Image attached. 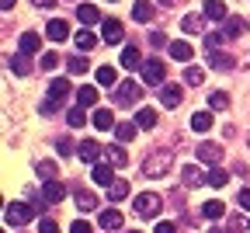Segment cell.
Segmentation results:
<instances>
[{"mask_svg": "<svg viewBox=\"0 0 250 233\" xmlns=\"http://www.w3.org/2000/svg\"><path fill=\"white\" fill-rule=\"evenodd\" d=\"M170 163H174V153L170 150H156V153H149L146 160H143V178H167V171H170Z\"/></svg>", "mask_w": 250, "mask_h": 233, "instance_id": "cell-1", "label": "cell"}, {"mask_svg": "<svg viewBox=\"0 0 250 233\" xmlns=\"http://www.w3.org/2000/svg\"><path fill=\"white\" fill-rule=\"evenodd\" d=\"M132 209H136V216L153 219V216H160V209H164V198H160V195H153V191H143V195H136Z\"/></svg>", "mask_w": 250, "mask_h": 233, "instance_id": "cell-2", "label": "cell"}, {"mask_svg": "<svg viewBox=\"0 0 250 233\" xmlns=\"http://www.w3.org/2000/svg\"><path fill=\"white\" fill-rule=\"evenodd\" d=\"M39 212V206H28V202H11L7 209H4V223L7 226H24L31 216Z\"/></svg>", "mask_w": 250, "mask_h": 233, "instance_id": "cell-3", "label": "cell"}, {"mask_svg": "<svg viewBox=\"0 0 250 233\" xmlns=\"http://www.w3.org/2000/svg\"><path fill=\"white\" fill-rule=\"evenodd\" d=\"M164 73H167V66L160 59H143V84H149V87L164 84Z\"/></svg>", "mask_w": 250, "mask_h": 233, "instance_id": "cell-4", "label": "cell"}, {"mask_svg": "<svg viewBox=\"0 0 250 233\" xmlns=\"http://www.w3.org/2000/svg\"><path fill=\"white\" fill-rule=\"evenodd\" d=\"M143 97V91H139V84H132V80H125L118 91H115V105H136Z\"/></svg>", "mask_w": 250, "mask_h": 233, "instance_id": "cell-5", "label": "cell"}, {"mask_svg": "<svg viewBox=\"0 0 250 233\" xmlns=\"http://www.w3.org/2000/svg\"><path fill=\"white\" fill-rule=\"evenodd\" d=\"M181 101H184L181 84H164V87H160V105H164V108H177Z\"/></svg>", "mask_w": 250, "mask_h": 233, "instance_id": "cell-6", "label": "cell"}, {"mask_svg": "<svg viewBox=\"0 0 250 233\" xmlns=\"http://www.w3.org/2000/svg\"><path fill=\"white\" fill-rule=\"evenodd\" d=\"M90 178L98 181V185H104V188H111V181H115V167L104 160V163H90Z\"/></svg>", "mask_w": 250, "mask_h": 233, "instance_id": "cell-7", "label": "cell"}, {"mask_svg": "<svg viewBox=\"0 0 250 233\" xmlns=\"http://www.w3.org/2000/svg\"><path fill=\"white\" fill-rule=\"evenodd\" d=\"M181 181H184L188 188H202V185L208 181V174H202L195 163H184V167H181Z\"/></svg>", "mask_w": 250, "mask_h": 233, "instance_id": "cell-8", "label": "cell"}, {"mask_svg": "<svg viewBox=\"0 0 250 233\" xmlns=\"http://www.w3.org/2000/svg\"><path fill=\"white\" fill-rule=\"evenodd\" d=\"M66 198V185H59V181H42V202H62Z\"/></svg>", "mask_w": 250, "mask_h": 233, "instance_id": "cell-9", "label": "cell"}, {"mask_svg": "<svg viewBox=\"0 0 250 233\" xmlns=\"http://www.w3.org/2000/svg\"><path fill=\"white\" fill-rule=\"evenodd\" d=\"M205 59H208V66L212 70H233V56H226V52H219V49H205Z\"/></svg>", "mask_w": 250, "mask_h": 233, "instance_id": "cell-10", "label": "cell"}, {"mask_svg": "<svg viewBox=\"0 0 250 233\" xmlns=\"http://www.w3.org/2000/svg\"><path fill=\"white\" fill-rule=\"evenodd\" d=\"M45 35H49L52 42H66V39H70V24L62 21V18H52L49 28H45Z\"/></svg>", "mask_w": 250, "mask_h": 233, "instance_id": "cell-11", "label": "cell"}, {"mask_svg": "<svg viewBox=\"0 0 250 233\" xmlns=\"http://www.w3.org/2000/svg\"><path fill=\"white\" fill-rule=\"evenodd\" d=\"M101 31H104V42H108V46H118V42H122V21H118V18H104Z\"/></svg>", "mask_w": 250, "mask_h": 233, "instance_id": "cell-12", "label": "cell"}, {"mask_svg": "<svg viewBox=\"0 0 250 233\" xmlns=\"http://www.w3.org/2000/svg\"><path fill=\"white\" fill-rule=\"evenodd\" d=\"M202 14L212 18V21H226V18H229V11H226L223 0H205V4H202Z\"/></svg>", "mask_w": 250, "mask_h": 233, "instance_id": "cell-13", "label": "cell"}, {"mask_svg": "<svg viewBox=\"0 0 250 233\" xmlns=\"http://www.w3.org/2000/svg\"><path fill=\"white\" fill-rule=\"evenodd\" d=\"M122 223H125V219H122V212H118V209H104V212L98 216V226H101V230H108V233H111V230H122Z\"/></svg>", "mask_w": 250, "mask_h": 233, "instance_id": "cell-14", "label": "cell"}, {"mask_svg": "<svg viewBox=\"0 0 250 233\" xmlns=\"http://www.w3.org/2000/svg\"><path fill=\"white\" fill-rule=\"evenodd\" d=\"M77 153H80V160H83V163H98V157L104 153V146H98V143H94V140H83Z\"/></svg>", "mask_w": 250, "mask_h": 233, "instance_id": "cell-15", "label": "cell"}, {"mask_svg": "<svg viewBox=\"0 0 250 233\" xmlns=\"http://www.w3.org/2000/svg\"><path fill=\"white\" fill-rule=\"evenodd\" d=\"M198 160H202V163H212V167H215V163L223 160V146H215V143H202V146H198Z\"/></svg>", "mask_w": 250, "mask_h": 233, "instance_id": "cell-16", "label": "cell"}, {"mask_svg": "<svg viewBox=\"0 0 250 233\" xmlns=\"http://www.w3.org/2000/svg\"><path fill=\"white\" fill-rule=\"evenodd\" d=\"M90 122H94V129H98V132H104V129H115V125H118V122H115V115H111L108 108H98V112L90 115Z\"/></svg>", "mask_w": 250, "mask_h": 233, "instance_id": "cell-17", "label": "cell"}, {"mask_svg": "<svg viewBox=\"0 0 250 233\" xmlns=\"http://www.w3.org/2000/svg\"><path fill=\"white\" fill-rule=\"evenodd\" d=\"M42 49V39L35 35V31H28V35H21V42H18V52H24V56H35Z\"/></svg>", "mask_w": 250, "mask_h": 233, "instance_id": "cell-18", "label": "cell"}, {"mask_svg": "<svg viewBox=\"0 0 250 233\" xmlns=\"http://www.w3.org/2000/svg\"><path fill=\"white\" fill-rule=\"evenodd\" d=\"M129 181H125V178H115L111 181V188H108V198H111V202H125V198H129Z\"/></svg>", "mask_w": 250, "mask_h": 233, "instance_id": "cell-19", "label": "cell"}, {"mask_svg": "<svg viewBox=\"0 0 250 233\" xmlns=\"http://www.w3.org/2000/svg\"><path fill=\"white\" fill-rule=\"evenodd\" d=\"M104 160L118 171V167H125V163H129V153H125L122 146H104Z\"/></svg>", "mask_w": 250, "mask_h": 233, "instance_id": "cell-20", "label": "cell"}, {"mask_svg": "<svg viewBox=\"0 0 250 233\" xmlns=\"http://www.w3.org/2000/svg\"><path fill=\"white\" fill-rule=\"evenodd\" d=\"M136 132H139V125H136V122H129V118L115 125V136H118V143H132V140H136Z\"/></svg>", "mask_w": 250, "mask_h": 233, "instance_id": "cell-21", "label": "cell"}, {"mask_svg": "<svg viewBox=\"0 0 250 233\" xmlns=\"http://www.w3.org/2000/svg\"><path fill=\"white\" fill-rule=\"evenodd\" d=\"M170 56L177 59V63H191V56H195V49L188 46L184 39H177V42H170Z\"/></svg>", "mask_w": 250, "mask_h": 233, "instance_id": "cell-22", "label": "cell"}, {"mask_svg": "<svg viewBox=\"0 0 250 233\" xmlns=\"http://www.w3.org/2000/svg\"><path fill=\"white\" fill-rule=\"evenodd\" d=\"M153 11H156V7L149 4V0H136V7H132V18H136L139 24H149V21H153Z\"/></svg>", "mask_w": 250, "mask_h": 233, "instance_id": "cell-23", "label": "cell"}, {"mask_svg": "<svg viewBox=\"0 0 250 233\" xmlns=\"http://www.w3.org/2000/svg\"><path fill=\"white\" fill-rule=\"evenodd\" d=\"M118 63L125 66V70H136V66H143V56H139V49H136V46H125Z\"/></svg>", "mask_w": 250, "mask_h": 233, "instance_id": "cell-24", "label": "cell"}, {"mask_svg": "<svg viewBox=\"0 0 250 233\" xmlns=\"http://www.w3.org/2000/svg\"><path fill=\"white\" fill-rule=\"evenodd\" d=\"M73 87H70V80L66 77H56L52 84H49V97H52V101H62V97H66Z\"/></svg>", "mask_w": 250, "mask_h": 233, "instance_id": "cell-25", "label": "cell"}, {"mask_svg": "<svg viewBox=\"0 0 250 233\" xmlns=\"http://www.w3.org/2000/svg\"><path fill=\"white\" fill-rule=\"evenodd\" d=\"M7 66L18 73V77H28L31 73V63H28V56L24 52H18V56H7Z\"/></svg>", "mask_w": 250, "mask_h": 233, "instance_id": "cell-26", "label": "cell"}, {"mask_svg": "<svg viewBox=\"0 0 250 233\" xmlns=\"http://www.w3.org/2000/svg\"><path fill=\"white\" fill-rule=\"evenodd\" d=\"M77 105L80 108H94L98 105V87H77Z\"/></svg>", "mask_w": 250, "mask_h": 233, "instance_id": "cell-27", "label": "cell"}, {"mask_svg": "<svg viewBox=\"0 0 250 233\" xmlns=\"http://www.w3.org/2000/svg\"><path fill=\"white\" fill-rule=\"evenodd\" d=\"M229 108V94L226 91H212L208 94V112H226Z\"/></svg>", "mask_w": 250, "mask_h": 233, "instance_id": "cell-28", "label": "cell"}, {"mask_svg": "<svg viewBox=\"0 0 250 233\" xmlns=\"http://www.w3.org/2000/svg\"><path fill=\"white\" fill-rule=\"evenodd\" d=\"M77 209L80 212H94L98 209V195L94 191H77Z\"/></svg>", "mask_w": 250, "mask_h": 233, "instance_id": "cell-29", "label": "cell"}, {"mask_svg": "<svg viewBox=\"0 0 250 233\" xmlns=\"http://www.w3.org/2000/svg\"><path fill=\"white\" fill-rule=\"evenodd\" d=\"M202 212H205V219H223V216H226V206L219 202V198H212V202L202 206Z\"/></svg>", "mask_w": 250, "mask_h": 233, "instance_id": "cell-30", "label": "cell"}, {"mask_svg": "<svg viewBox=\"0 0 250 233\" xmlns=\"http://www.w3.org/2000/svg\"><path fill=\"white\" fill-rule=\"evenodd\" d=\"M191 129L195 132H208L212 129V112H195L191 115Z\"/></svg>", "mask_w": 250, "mask_h": 233, "instance_id": "cell-31", "label": "cell"}, {"mask_svg": "<svg viewBox=\"0 0 250 233\" xmlns=\"http://www.w3.org/2000/svg\"><path fill=\"white\" fill-rule=\"evenodd\" d=\"M77 18H80V24H98V7H90V4H80L77 7Z\"/></svg>", "mask_w": 250, "mask_h": 233, "instance_id": "cell-32", "label": "cell"}, {"mask_svg": "<svg viewBox=\"0 0 250 233\" xmlns=\"http://www.w3.org/2000/svg\"><path fill=\"white\" fill-rule=\"evenodd\" d=\"M136 125H139V129H153V125H156V112H153V108H139V112H136Z\"/></svg>", "mask_w": 250, "mask_h": 233, "instance_id": "cell-33", "label": "cell"}, {"mask_svg": "<svg viewBox=\"0 0 250 233\" xmlns=\"http://www.w3.org/2000/svg\"><path fill=\"white\" fill-rule=\"evenodd\" d=\"M35 174H39L42 181H56V163H52V160H39V163H35Z\"/></svg>", "mask_w": 250, "mask_h": 233, "instance_id": "cell-34", "label": "cell"}, {"mask_svg": "<svg viewBox=\"0 0 250 233\" xmlns=\"http://www.w3.org/2000/svg\"><path fill=\"white\" fill-rule=\"evenodd\" d=\"M98 84L101 87H115L118 84V73L111 70V66H98Z\"/></svg>", "mask_w": 250, "mask_h": 233, "instance_id": "cell-35", "label": "cell"}, {"mask_svg": "<svg viewBox=\"0 0 250 233\" xmlns=\"http://www.w3.org/2000/svg\"><path fill=\"white\" fill-rule=\"evenodd\" d=\"M181 28L188 31V35H198V31H202V18L198 14H184L181 18Z\"/></svg>", "mask_w": 250, "mask_h": 233, "instance_id": "cell-36", "label": "cell"}, {"mask_svg": "<svg viewBox=\"0 0 250 233\" xmlns=\"http://www.w3.org/2000/svg\"><path fill=\"white\" fill-rule=\"evenodd\" d=\"M202 80H205L202 66H188V70H184V84H188V87H198Z\"/></svg>", "mask_w": 250, "mask_h": 233, "instance_id": "cell-37", "label": "cell"}, {"mask_svg": "<svg viewBox=\"0 0 250 233\" xmlns=\"http://www.w3.org/2000/svg\"><path fill=\"white\" fill-rule=\"evenodd\" d=\"M94 46H98V39H94L87 28H83V31H77V49H80V52H87V49H94Z\"/></svg>", "mask_w": 250, "mask_h": 233, "instance_id": "cell-38", "label": "cell"}, {"mask_svg": "<svg viewBox=\"0 0 250 233\" xmlns=\"http://www.w3.org/2000/svg\"><path fill=\"white\" fill-rule=\"evenodd\" d=\"M226 181H229V171H223V167H212V171H208V185H212V188H223Z\"/></svg>", "mask_w": 250, "mask_h": 233, "instance_id": "cell-39", "label": "cell"}, {"mask_svg": "<svg viewBox=\"0 0 250 233\" xmlns=\"http://www.w3.org/2000/svg\"><path fill=\"white\" fill-rule=\"evenodd\" d=\"M66 122H70V129H80V125L87 122L83 108H80V105H77V108H70V112H66Z\"/></svg>", "mask_w": 250, "mask_h": 233, "instance_id": "cell-40", "label": "cell"}, {"mask_svg": "<svg viewBox=\"0 0 250 233\" xmlns=\"http://www.w3.org/2000/svg\"><path fill=\"white\" fill-rule=\"evenodd\" d=\"M80 150V143H70V140H56V153L59 157H73Z\"/></svg>", "mask_w": 250, "mask_h": 233, "instance_id": "cell-41", "label": "cell"}, {"mask_svg": "<svg viewBox=\"0 0 250 233\" xmlns=\"http://www.w3.org/2000/svg\"><path fill=\"white\" fill-rule=\"evenodd\" d=\"M243 28H247V24H243L240 18H226V28H223V31H226V35H229V39H236V35H240V31H243Z\"/></svg>", "mask_w": 250, "mask_h": 233, "instance_id": "cell-42", "label": "cell"}, {"mask_svg": "<svg viewBox=\"0 0 250 233\" xmlns=\"http://www.w3.org/2000/svg\"><path fill=\"white\" fill-rule=\"evenodd\" d=\"M229 35H226V31H212V35H205V49H219V46H223Z\"/></svg>", "mask_w": 250, "mask_h": 233, "instance_id": "cell-43", "label": "cell"}, {"mask_svg": "<svg viewBox=\"0 0 250 233\" xmlns=\"http://www.w3.org/2000/svg\"><path fill=\"white\" fill-rule=\"evenodd\" d=\"M66 66H70V73H77V77H80V73H87V59H83V56H73Z\"/></svg>", "mask_w": 250, "mask_h": 233, "instance_id": "cell-44", "label": "cell"}, {"mask_svg": "<svg viewBox=\"0 0 250 233\" xmlns=\"http://www.w3.org/2000/svg\"><path fill=\"white\" fill-rule=\"evenodd\" d=\"M59 66V56L56 52H42V70H56Z\"/></svg>", "mask_w": 250, "mask_h": 233, "instance_id": "cell-45", "label": "cell"}, {"mask_svg": "<svg viewBox=\"0 0 250 233\" xmlns=\"http://www.w3.org/2000/svg\"><path fill=\"white\" fill-rule=\"evenodd\" d=\"M56 108H59V101H52V97H45V101L39 105V112H42V115H56Z\"/></svg>", "mask_w": 250, "mask_h": 233, "instance_id": "cell-46", "label": "cell"}, {"mask_svg": "<svg viewBox=\"0 0 250 233\" xmlns=\"http://www.w3.org/2000/svg\"><path fill=\"white\" fill-rule=\"evenodd\" d=\"M39 233H59V223L56 219H42L39 223Z\"/></svg>", "mask_w": 250, "mask_h": 233, "instance_id": "cell-47", "label": "cell"}, {"mask_svg": "<svg viewBox=\"0 0 250 233\" xmlns=\"http://www.w3.org/2000/svg\"><path fill=\"white\" fill-rule=\"evenodd\" d=\"M70 233H90V223H87V219H77V223L70 226Z\"/></svg>", "mask_w": 250, "mask_h": 233, "instance_id": "cell-48", "label": "cell"}, {"mask_svg": "<svg viewBox=\"0 0 250 233\" xmlns=\"http://www.w3.org/2000/svg\"><path fill=\"white\" fill-rule=\"evenodd\" d=\"M236 202H240V209H250V188H243V191L236 195Z\"/></svg>", "mask_w": 250, "mask_h": 233, "instance_id": "cell-49", "label": "cell"}, {"mask_svg": "<svg viewBox=\"0 0 250 233\" xmlns=\"http://www.w3.org/2000/svg\"><path fill=\"white\" fill-rule=\"evenodd\" d=\"M153 233H177V226L164 219V223H156V230H153Z\"/></svg>", "mask_w": 250, "mask_h": 233, "instance_id": "cell-50", "label": "cell"}, {"mask_svg": "<svg viewBox=\"0 0 250 233\" xmlns=\"http://www.w3.org/2000/svg\"><path fill=\"white\" fill-rule=\"evenodd\" d=\"M149 42H153L156 49H160V46H167V35H160V31H153V35H149Z\"/></svg>", "mask_w": 250, "mask_h": 233, "instance_id": "cell-51", "label": "cell"}, {"mask_svg": "<svg viewBox=\"0 0 250 233\" xmlns=\"http://www.w3.org/2000/svg\"><path fill=\"white\" fill-rule=\"evenodd\" d=\"M31 4H35V7H42V11H45V7H52V4H56V0H31Z\"/></svg>", "mask_w": 250, "mask_h": 233, "instance_id": "cell-52", "label": "cell"}, {"mask_svg": "<svg viewBox=\"0 0 250 233\" xmlns=\"http://www.w3.org/2000/svg\"><path fill=\"white\" fill-rule=\"evenodd\" d=\"M14 4H18V0H0V7H4V11H14Z\"/></svg>", "mask_w": 250, "mask_h": 233, "instance_id": "cell-53", "label": "cell"}, {"mask_svg": "<svg viewBox=\"0 0 250 233\" xmlns=\"http://www.w3.org/2000/svg\"><path fill=\"white\" fill-rule=\"evenodd\" d=\"M156 4H160V7H174V4H177V0H156Z\"/></svg>", "mask_w": 250, "mask_h": 233, "instance_id": "cell-54", "label": "cell"}, {"mask_svg": "<svg viewBox=\"0 0 250 233\" xmlns=\"http://www.w3.org/2000/svg\"><path fill=\"white\" fill-rule=\"evenodd\" d=\"M205 233H226V230H219V226H215V230H205Z\"/></svg>", "mask_w": 250, "mask_h": 233, "instance_id": "cell-55", "label": "cell"}, {"mask_svg": "<svg viewBox=\"0 0 250 233\" xmlns=\"http://www.w3.org/2000/svg\"><path fill=\"white\" fill-rule=\"evenodd\" d=\"M129 233H139V230H129Z\"/></svg>", "mask_w": 250, "mask_h": 233, "instance_id": "cell-56", "label": "cell"}]
</instances>
